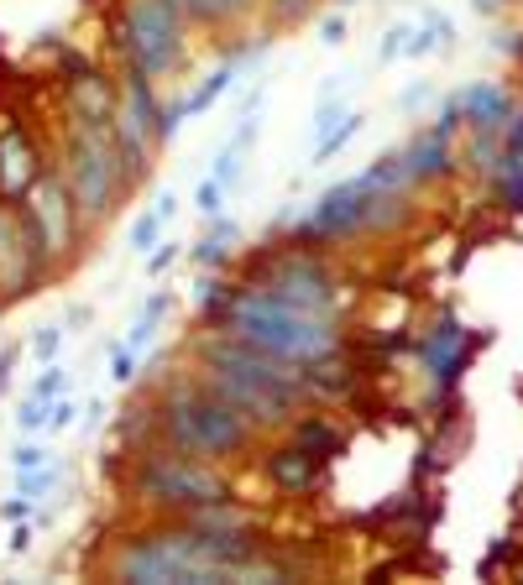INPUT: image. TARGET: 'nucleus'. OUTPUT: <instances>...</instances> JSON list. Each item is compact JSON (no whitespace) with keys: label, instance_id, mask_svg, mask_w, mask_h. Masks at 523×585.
<instances>
[{"label":"nucleus","instance_id":"f257e3e1","mask_svg":"<svg viewBox=\"0 0 523 585\" xmlns=\"http://www.w3.org/2000/svg\"><path fill=\"white\" fill-rule=\"evenodd\" d=\"M225 330L236 340H252L272 356H283L293 366H314L335 350V319L330 314H309V309H293V303L272 298L267 288H241L225 309Z\"/></svg>","mask_w":523,"mask_h":585},{"label":"nucleus","instance_id":"f03ea898","mask_svg":"<svg viewBox=\"0 0 523 585\" xmlns=\"http://www.w3.org/2000/svg\"><path fill=\"white\" fill-rule=\"evenodd\" d=\"M204 366H210V382L220 397H231V403L246 413V418H262V424H272V418H283L288 403L299 397L309 382L304 371H293V361L272 356V350L252 345V340H220L204 350Z\"/></svg>","mask_w":523,"mask_h":585},{"label":"nucleus","instance_id":"7ed1b4c3","mask_svg":"<svg viewBox=\"0 0 523 585\" xmlns=\"http://www.w3.org/2000/svg\"><path fill=\"white\" fill-rule=\"evenodd\" d=\"M163 429L184 455H231L246 444V413L220 392H178L163 413Z\"/></svg>","mask_w":523,"mask_h":585},{"label":"nucleus","instance_id":"20e7f679","mask_svg":"<svg viewBox=\"0 0 523 585\" xmlns=\"http://www.w3.org/2000/svg\"><path fill=\"white\" fill-rule=\"evenodd\" d=\"M178 16H184V0H136L126 11V53L136 74H168L178 63Z\"/></svg>","mask_w":523,"mask_h":585},{"label":"nucleus","instance_id":"39448f33","mask_svg":"<svg viewBox=\"0 0 523 585\" xmlns=\"http://www.w3.org/2000/svg\"><path fill=\"white\" fill-rule=\"evenodd\" d=\"M116 183H121V162L105 126H84V136H74V147H68V189L84 204V215H105L110 199H116Z\"/></svg>","mask_w":523,"mask_h":585},{"label":"nucleus","instance_id":"423d86ee","mask_svg":"<svg viewBox=\"0 0 523 585\" xmlns=\"http://www.w3.org/2000/svg\"><path fill=\"white\" fill-rule=\"evenodd\" d=\"M136 491L147 502H163V507H210L225 502V486L215 471H204L194 460H178V455H152L136 476Z\"/></svg>","mask_w":523,"mask_h":585},{"label":"nucleus","instance_id":"0eeeda50","mask_svg":"<svg viewBox=\"0 0 523 585\" xmlns=\"http://www.w3.org/2000/svg\"><path fill=\"white\" fill-rule=\"evenodd\" d=\"M382 189L361 173V178H346L335 183V189L320 194V204H314V215L304 220V236H351V230H367L372 209H377Z\"/></svg>","mask_w":523,"mask_h":585},{"label":"nucleus","instance_id":"6e6552de","mask_svg":"<svg viewBox=\"0 0 523 585\" xmlns=\"http://www.w3.org/2000/svg\"><path fill=\"white\" fill-rule=\"evenodd\" d=\"M262 288L272 298L293 303V309H309V314H330L335 309V277L314 262V256H283V262L262 277Z\"/></svg>","mask_w":523,"mask_h":585},{"label":"nucleus","instance_id":"1a4fd4ad","mask_svg":"<svg viewBox=\"0 0 523 585\" xmlns=\"http://www.w3.org/2000/svg\"><path fill=\"white\" fill-rule=\"evenodd\" d=\"M257 110H262V89H257V100L241 110V126L225 136V147L215 152V168H210V178L199 183V194H194V204H199V215L204 220H215L220 209H225V194L236 189V178H241V157H246V147L257 142Z\"/></svg>","mask_w":523,"mask_h":585},{"label":"nucleus","instance_id":"9d476101","mask_svg":"<svg viewBox=\"0 0 523 585\" xmlns=\"http://www.w3.org/2000/svg\"><path fill=\"white\" fill-rule=\"evenodd\" d=\"M456 126H461V115L456 110H440V121L435 126H424L414 142L403 147V168H408V183H435L445 178L450 168H456Z\"/></svg>","mask_w":523,"mask_h":585},{"label":"nucleus","instance_id":"9b49d317","mask_svg":"<svg viewBox=\"0 0 523 585\" xmlns=\"http://www.w3.org/2000/svg\"><path fill=\"white\" fill-rule=\"evenodd\" d=\"M419 366L429 371L435 392L456 387V377L466 371V330H461L456 314H440L435 330H424V340H419Z\"/></svg>","mask_w":523,"mask_h":585},{"label":"nucleus","instance_id":"f8f14e48","mask_svg":"<svg viewBox=\"0 0 523 585\" xmlns=\"http://www.w3.org/2000/svg\"><path fill=\"white\" fill-rule=\"evenodd\" d=\"M450 110L461 115L466 131H497V136H503L508 115H513L518 105H513V95H508V84L476 79V84H466V89H456V95H450Z\"/></svg>","mask_w":523,"mask_h":585},{"label":"nucleus","instance_id":"ddd939ff","mask_svg":"<svg viewBox=\"0 0 523 585\" xmlns=\"http://www.w3.org/2000/svg\"><path fill=\"white\" fill-rule=\"evenodd\" d=\"M32 225H37V236H42V256H53L68 246V194H63V183L58 178H42L37 189H32Z\"/></svg>","mask_w":523,"mask_h":585},{"label":"nucleus","instance_id":"4468645a","mask_svg":"<svg viewBox=\"0 0 523 585\" xmlns=\"http://www.w3.org/2000/svg\"><path fill=\"white\" fill-rule=\"evenodd\" d=\"M37 256H42L37 225L21 236V230L11 225V215H0V283H21V277L37 267Z\"/></svg>","mask_w":523,"mask_h":585},{"label":"nucleus","instance_id":"2eb2a0df","mask_svg":"<svg viewBox=\"0 0 523 585\" xmlns=\"http://www.w3.org/2000/svg\"><path fill=\"white\" fill-rule=\"evenodd\" d=\"M492 178H497V199L523 215V152H503V162L492 168Z\"/></svg>","mask_w":523,"mask_h":585},{"label":"nucleus","instance_id":"dca6fc26","mask_svg":"<svg viewBox=\"0 0 523 585\" xmlns=\"http://www.w3.org/2000/svg\"><path fill=\"white\" fill-rule=\"evenodd\" d=\"M231 241H236V225L215 215V225H210V230H204V236L194 241V262H199V267H215V262H225V251H231Z\"/></svg>","mask_w":523,"mask_h":585},{"label":"nucleus","instance_id":"f3484780","mask_svg":"<svg viewBox=\"0 0 523 585\" xmlns=\"http://www.w3.org/2000/svg\"><path fill=\"white\" fill-rule=\"evenodd\" d=\"M361 121H367V115H356V110H346V115H340V126H330V131L320 136V142H314V162H330V157H340V152H346V147L356 142Z\"/></svg>","mask_w":523,"mask_h":585},{"label":"nucleus","instance_id":"a211bd4d","mask_svg":"<svg viewBox=\"0 0 523 585\" xmlns=\"http://www.w3.org/2000/svg\"><path fill=\"white\" fill-rule=\"evenodd\" d=\"M272 481L278 486H309L314 481V455H304L299 444L283 450V455H272Z\"/></svg>","mask_w":523,"mask_h":585},{"label":"nucleus","instance_id":"6ab92c4d","mask_svg":"<svg viewBox=\"0 0 523 585\" xmlns=\"http://www.w3.org/2000/svg\"><path fill=\"white\" fill-rule=\"evenodd\" d=\"M163 230H168V220H163V209L152 204V215H142L131 225V251H152L157 241H163Z\"/></svg>","mask_w":523,"mask_h":585},{"label":"nucleus","instance_id":"aec40b11","mask_svg":"<svg viewBox=\"0 0 523 585\" xmlns=\"http://www.w3.org/2000/svg\"><path fill=\"white\" fill-rule=\"evenodd\" d=\"M63 387H68V371H63L58 361H48V366H42V377L32 382V392H27V397H37V403H58Z\"/></svg>","mask_w":523,"mask_h":585},{"label":"nucleus","instance_id":"412c9836","mask_svg":"<svg viewBox=\"0 0 523 585\" xmlns=\"http://www.w3.org/2000/svg\"><path fill=\"white\" fill-rule=\"evenodd\" d=\"M0 162H6V183H11V189H21V183H27V142H21V136H6Z\"/></svg>","mask_w":523,"mask_h":585},{"label":"nucleus","instance_id":"4be33fe9","mask_svg":"<svg viewBox=\"0 0 523 585\" xmlns=\"http://www.w3.org/2000/svg\"><path fill=\"white\" fill-rule=\"evenodd\" d=\"M246 6H252V0H184V11L199 16V21H225V16H236Z\"/></svg>","mask_w":523,"mask_h":585},{"label":"nucleus","instance_id":"5701e85b","mask_svg":"<svg viewBox=\"0 0 523 585\" xmlns=\"http://www.w3.org/2000/svg\"><path fill=\"white\" fill-rule=\"evenodd\" d=\"M63 324H42V330L32 335V356L42 361V366H48V361H58V350H63Z\"/></svg>","mask_w":523,"mask_h":585},{"label":"nucleus","instance_id":"b1692460","mask_svg":"<svg viewBox=\"0 0 523 585\" xmlns=\"http://www.w3.org/2000/svg\"><path fill=\"white\" fill-rule=\"evenodd\" d=\"M231 288H225V283H215V277H204V283H199V309L204 314H220L225 319V309H231Z\"/></svg>","mask_w":523,"mask_h":585},{"label":"nucleus","instance_id":"393cba45","mask_svg":"<svg viewBox=\"0 0 523 585\" xmlns=\"http://www.w3.org/2000/svg\"><path fill=\"white\" fill-rule=\"evenodd\" d=\"M293 444H299L304 455H314V450H335V429H325V424H304L299 434H293ZM320 460V455H314Z\"/></svg>","mask_w":523,"mask_h":585},{"label":"nucleus","instance_id":"a878e982","mask_svg":"<svg viewBox=\"0 0 523 585\" xmlns=\"http://www.w3.org/2000/svg\"><path fill=\"white\" fill-rule=\"evenodd\" d=\"M408 48V27H388V37L377 42V63H398Z\"/></svg>","mask_w":523,"mask_h":585},{"label":"nucleus","instance_id":"bb28decb","mask_svg":"<svg viewBox=\"0 0 523 585\" xmlns=\"http://www.w3.org/2000/svg\"><path fill=\"white\" fill-rule=\"evenodd\" d=\"M136 361H142L136 350L116 345V356H110V377H116V382H131V377H136Z\"/></svg>","mask_w":523,"mask_h":585},{"label":"nucleus","instance_id":"cd10ccee","mask_svg":"<svg viewBox=\"0 0 523 585\" xmlns=\"http://www.w3.org/2000/svg\"><path fill=\"white\" fill-rule=\"evenodd\" d=\"M173 262H178V241H157V251L147 256V272H152V277H163Z\"/></svg>","mask_w":523,"mask_h":585},{"label":"nucleus","instance_id":"c85d7f7f","mask_svg":"<svg viewBox=\"0 0 523 585\" xmlns=\"http://www.w3.org/2000/svg\"><path fill=\"white\" fill-rule=\"evenodd\" d=\"M74 413H79V408L68 403V397H58V403L48 408V434H63L68 424H74Z\"/></svg>","mask_w":523,"mask_h":585},{"label":"nucleus","instance_id":"c756f323","mask_svg":"<svg viewBox=\"0 0 523 585\" xmlns=\"http://www.w3.org/2000/svg\"><path fill=\"white\" fill-rule=\"evenodd\" d=\"M503 152H523V105L508 115V126H503Z\"/></svg>","mask_w":523,"mask_h":585},{"label":"nucleus","instance_id":"7c9ffc66","mask_svg":"<svg viewBox=\"0 0 523 585\" xmlns=\"http://www.w3.org/2000/svg\"><path fill=\"white\" fill-rule=\"evenodd\" d=\"M16 361H21V345H6V350H0V392L11 387V371H16Z\"/></svg>","mask_w":523,"mask_h":585},{"label":"nucleus","instance_id":"2f4dec72","mask_svg":"<svg viewBox=\"0 0 523 585\" xmlns=\"http://www.w3.org/2000/svg\"><path fill=\"white\" fill-rule=\"evenodd\" d=\"M320 42H325V48H340V42H346V21H340V16H330L325 27H320Z\"/></svg>","mask_w":523,"mask_h":585},{"label":"nucleus","instance_id":"473e14b6","mask_svg":"<svg viewBox=\"0 0 523 585\" xmlns=\"http://www.w3.org/2000/svg\"><path fill=\"white\" fill-rule=\"evenodd\" d=\"M309 6V0H272V11H278V16H299Z\"/></svg>","mask_w":523,"mask_h":585},{"label":"nucleus","instance_id":"72a5a7b5","mask_svg":"<svg viewBox=\"0 0 523 585\" xmlns=\"http://www.w3.org/2000/svg\"><path fill=\"white\" fill-rule=\"evenodd\" d=\"M419 100H429V84H408L403 89V105H419Z\"/></svg>","mask_w":523,"mask_h":585},{"label":"nucleus","instance_id":"f704fd0d","mask_svg":"<svg viewBox=\"0 0 523 585\" xmlns=\"http://www.w3.org/2000/svg\"><path fill=\"white\" fill-rule=\"evenodd\" d=\"M471 6L482 11V16H497V6H503V0H471Z\"/></svg>","mask_w":523,"mask_h":585}]
</instances>
